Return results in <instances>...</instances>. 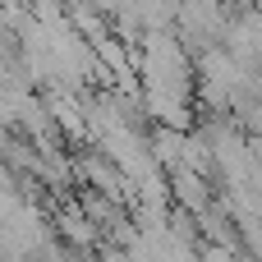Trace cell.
<instances>
[{
    "label": "cell",
    "instance_id": "cell-1",
    "mask_svg": "<svg viewBox=\"0 0 262 262\" xmlns=\"http://www.w3.org/2000/svg\"><path fill=\"white\" fill-rule=\"evenodd\" d=\"M170 198H175V207L189 212V216H203V212L212 207V193H207L203 175H193V170H184V166L170 175Z\"/></svg>",
    "mask_w": 262,
    "mask_h": 262
},
{
    "label": "cell",
    "instance_id": "cell-2",
    "mask_svg": "<svg viewBox=\"0 0 262 262\" xmlns=\"http://www.w3.org/2000/svg\"><path fill=\"white\" fill-rule=\"evenodd\" d=\"M55 226H60V235L74 244V249H92V244H101V230L83 216V207H60V216H55Z\"/></svg>",
    "mask_w": 262,
    "mask_h": 262
}]
</instances>
